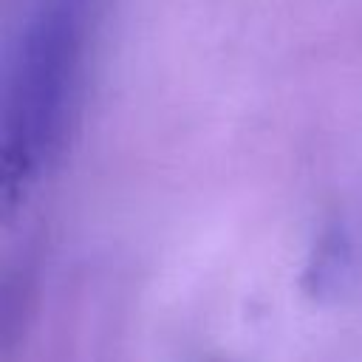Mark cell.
Returning a JSON list of instances; mask_svg holds the SVG:
<instances>
[{"mask_svg":"<svg viewBox=\"0 0 362 362\" xmlns=\"http://www.w3.org/2000/svg\"><path fill=\"white\" fill-rule=\"evenodd\" d=\"M105 0H31L11 51L3 102L6 215L59 156L90 62Z\"/></svg>","mask_w":362,"mask_h":362,"instance_id":"cell-1","label":"cell"},{"mask_svg":"<svg viewBox=\"0 0 362 362\" xmlns=\"http://www.w3.org/2000/svg\"><path fill=\"white\" fill-rule=\"evenodd\" d=\"M351 274H354V246L348 232L339 223H334L331 229L322 232V238L311 252L305 269V288L311 297H337L348 286Z\"/></svg>","mask_w":362,"mask_h":362,"instance_id":"cell-2","label":"cell"}]
</instances>
